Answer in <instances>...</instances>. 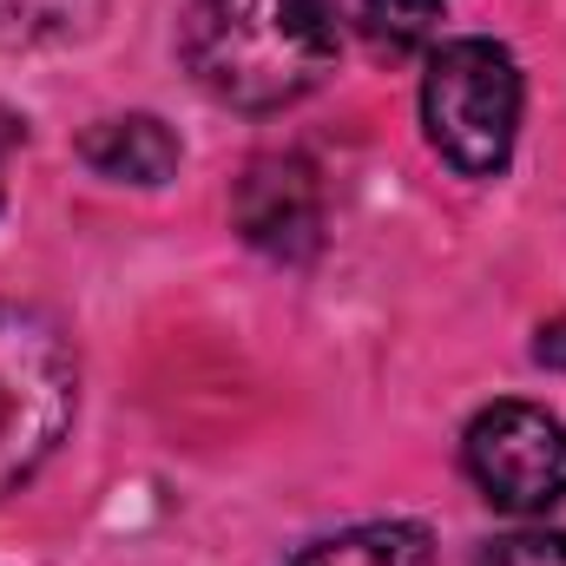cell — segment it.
<instances>
[{"mask_svg": "<svg viewBox=\"0 0 566 566\" xmlns=\"http://www.w3.org/2000/svg\"><path fill=\"white\" fill-rule=\"evenodd\" d=\"M185 73L231 113H283L336 73L343 33L329 0H191Z\"/></svg>", "mask_w": 566, "mask_h": 566, "instance_id": "cell-1", "label": "cell"}, {"mask_svg": "<svg viewBox=\"0 0 566 566\" xmlns=\"http://www.w3.org/2000/svg\"><path fill=\"white\" fill-rule=\"evenodd\" d=\"M73 409H80L73 336L33 303H0V501L20 494L53 461V448L73 428Z\"/></svg>", "mask_w": 566, "mask_h": 566, "instance_id": "cell-2", "label": "cell"}, {"mask_svg": "<svg viewBox=\"0 0 566 566\" xmlns=\"http://www.w3.org/2000/svg\"><path fill=\"white\" fill-rule=\"evenodd\" d=\"M428 145L461 178H494L521 139V66L494 40H441L422 80Z\"/></svg>", "mask_w": 566, "mask_h": 566, "instance_id": "cell-3", "label": "cell"}, {"mask_svg": "<svg viewBox=\"0 0 566 566\" xmlns=\"http://www.w3.org/2000/svg\"><path fill=\"white\" fill-rule=\"evenodd\" d=\"M461 461L501 514H547L566 501V428L534 402H494L468 422Z\"/></svg>", "mask_w": 566, "mask_h": 566, "instance_id": "cell-4", "label": "cell"}, {"mask_svg": "<svg viewBox=\"0 0 566 566\" xmlns=\"http://www.w3.org/2000/svg\"><path fill=\"white\" fill-rule=\"evenodd\" d=\"M238 238L277 264H303L323 244V178L303 151H264L244 165L231 191Z\"/></svg>", "mask_w": 566, "mask_h": 566, "instance_id": "cell-5", "label": "cell"}, {"mask_svg": "<svg viewBox=\"0 0 566 566\" xmlns=\"http://www.w3.org/2000/svg\"><path fill=\"white\" fill-rule=\"evenodd\" d=\"M80 158L113 185H165L178 171V139L151 113H119V119H99L80 139Z\"/></svg>", "mask_w": 566, "mask_h": 566, "instance_id": "cell-6", "label": "cell"}, {"mask_svg": "<svg viewBox=\"0 0 566 566\" xmlns=\"http://www.w3.org/2000/svg\"><path fill=\"white\" fill-rule=\"evenodd\" d=\"M290 566H434V541L416 521H369L303 547Z\"/></svg>", "mask_w": 566, "mask_h": 566, "instance_id": "cell-7", "label": "cell"}, {"mask_svg": "<svg viewBox=\"0 0 566 566\" xmlns=\"http://www.w3.org/2000/svg\"><path fill=\"white\" fill-rule=\"evenodd\" d=\"M441 0H356V27L382 60H409L422 46H441Z\"/></svg>", "mask_w": 566, "mask_h": 566, "instance_id": "cell-8", "label": "cell"}, {"mask_svg": "<svg viewBox=\"0 0 566 566\" xmlns=\"http://www.w3.org/2000/svg\"><path fill=\"white\" fill-rule=\"evenodd\" d=\"M93 13L99 0H0V46H40V40L86 33Z\"/></svg>", "mask_w": 566, "mask_h": 566, "instance_id": "cell-9", "label": "cell"}, {"mask_svg": "<svg viewBox=\"0 0 566 566\" xmlns=\"http://www.w3.org/2000/svg\"><path fill=\"white\" fill-rule=\"evenodd\" d=\"M481 566H566V534L554 527H521L481 547Z\"/></svg>", "mask_w": 566, "mask_h": 566, "instance_id": "cell-10", "label": "cell"}, {"mask_svg": "<svg viewBox=\"0 0 566 566\" xmlns=\"http://www.w3.org/2000/svg\"><path fill=\"white\" fill-rule=\"evenodd\" d=\"M534 356H541L547 369H566V316H560V323H547V329H541V343H534Z\"/></svg>", "mask_w": 566, "mask_h": 566, "instance_id": "cell-11", "label": "cell"}, {"mask_svg": "<svg viewBox=\"0 0 566 566\" xmlns=\"http://www.w3.org/2000/svg\"><path fill=\"white\" fill-rule=\"evenodd\" d=\"M13 139H20V126H0V151H7ZM0 198H7V185H0Z\"/></svg>", "mask_w": 566, "mask_h": 566, "instance_id": "cell-12", "label": "cell"}]
</instances>
